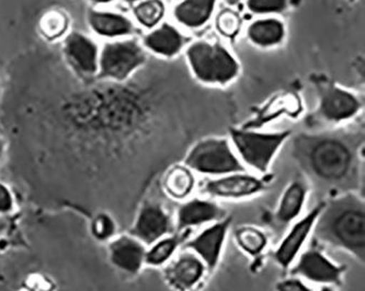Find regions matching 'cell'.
<instances>
[{"mask_svg": "<svg viewBox=\"0 0 365 291\" xmlns=\"http://www.w3.org/2000/svg\"><path fill=\"white\" fill-rule=\"evenodd\" d=\"M175 232V221L160 201L146 199L140 203L130 233L146 246Z\"/></svg>", "mask_w": 365, "mask_h": 291, "instance_id": "9c48e42d", "label": "cell"}, {"mask_svg": "<svg viewBox=\"0 0 365 291\" xmlns=\"http://www.w3.org/2000/svg\"><path fill=\"white\" fill-rule=\"evenodd\" d=\"M89 22L97 33L103 36H118L132 31V24L120 14L91 12Z\"/></svg>", "mask_w": 365, "mask_h": 291, "instance_id": "7402d4cb", "label": "cell"}, {"mask_svg": "<svg viewBox=\"0 0 365 291\" xmlns=\"http://www.w3.org/2000/svg\"><path fill=\"white\" fill-rule=\"evenodd\" d=\"M162 187L169 199L181 203L195 192L197 187L195 172L187 166H171L163 179Z\"/></svg>", "mask_w": 365, "mask_h": 291, "instance_id": "ac0fdd59", "label": "cell"}, {"mask_svg": "<svg viewBox=\"0 0 365 291\" xmlns=\"http://www.w3.org/2000/svg\"><path fill=\"white\" fill-rule=\"evenodd\" d=\"M289 135V130L270 134L247 129L230 130L232 142L242 159L240 162L259 176L268 174L273 158Z\"/></svg>", "mask_w": 365, "mask_h": 291, "instance_id": "5b68a950", "label": "cell"}, {"mask_svg": "<svg viewBox=\"0 0 365 291\" xmlns=\"http://www.w3.org/2000/svg\"><path fill=\"white\" fill-rule=\"evenodd\" d=\"M187 57L201 80L226 83L237 74L238 66L225 48L218 44L197 42L190 46Z\"/></svg>", "mask_w": 365, "mask_h": 291, "instance_id": "ba28073f", "label": "cell"}, {"mask_svg": "<svg viewBox=\"0 0 365 291\" xmlns=\"http://www.w3.org/2000/svg\"><path fill=\"white\" fill-rule=\"evenodd\" d=\"M164 4L160 0H148L136 7L135 16L144 26H154L164 14Z\"/></svg>", "mask_w": 365, "mask_h": 291, "instance_id": "484cf974", "label": "cell"}, {"mask_svg": "<svg viewBox=\"0 0 365 291\" xmlns=\"http://www.w3.org/2000/svg\"><path fill=\"white\" fill-rule=\"evenodd\" d=\"M145 60L142 48L133 41L106 46L101 56V76L124 79Z\"/></svg>", "mask_w": 365, "mask_h": 291, "instance_id": "5bb4252c", "label": "cell"}, {"mask_svg": "<svg viewBox=\"0 0 365 291\" xmlns=\"http://www.w3.org/2000/svg\"><path fill=\"white\" fill-rule=\"evenodd\" d=\"M66 54L71 64L83 74L97 70V48L83 34L73 33L67 38Z\"/></svg>", "mask_w": 365, "mask_h": 291, "instance_id": "d6986e66", "label": "cell"}, {"mask_svg": "<svg viewBox=\"0 0 365 291\" xmlns=\"http://www.w3.org/2000/svg\"><path fill=\"white\" fill-rule=\"evenodd\" d=\"M271 179L247 172H236L220 178L204 180L200 184V192L209 199L223 201H244L252 199L270 189Z\"/></svg>", "mask_w": 365, "mask_h": 291, "instance_id": "52a82bcc", "label": "cell"}, {"mask_svg": "<svg viewBox=\"0 0 365 291\" xmlns=\"http://www.w3.org/2000/svg\"><path fill=\"white\" fill-rule=\"evenodd\" d=\"M274 288L275 291H314L309 282L293 275L279 280Z\"/></svg>", "mask_w": 365, "mask_h": 291, "instance_id": "f546056e", "label": "cell"}, {"mask_svg": "<svg viewBox=\"0 0 365 291\" xmlns=\"http://www.w3.org/2000/svg\"><path fill=\"white\" fill-rule=\"evenodd\" d=\"M145 44L159 54L170 56L180 50L182 38L173 26L164 24L146 38Z\"/></svg>", "mask_w": 365, "mask_h": 291, "instance_id": "cb8c5ba5", "label": "cell"}, {"mask_svg": "<svg viewBox=\"0 0 365 291\" xmlns=\"http://www.w3.org/2000/svg\"><path fill=\"white\" fill-rule=\"evenodd\" d=\"M314 241L365 260V203L360 192L328 197L314 227Z\"/></svg>", "mask_w": 365, "mask_h": 291, "instance_id": "3957f363", "label": "cell"}, {"mask_svg": "<svg viewBox=\"0 0 365 291\" xmlns=\"http://www.w3.org/2000/svg\"><path fill=\"white\" fill-rule=\"evenodd\" d=\"M128 1H134V0H128Z\"/></svg>", "mask_w": 365, "mask_h": 291, "instance_id": "74e56055", "label": "cell"}, {"mask_svg": "<svg viewBox=\"0 0 365 291\" xmlns=\"http://www.w3.org/2000/svg\"><path fill=\"white\" fill-rule=\"evenodd\" d=\"M146 245L133 236L121 235L114 238L108 246L109 263L128 276L140 274L146 263Z\"/></svg>", "mask_w": 365, "mask_h": 291, "instance_id": "9a60e30c", "label": "cell"}, {"mask_svg": "<svg viewBox=\"0 0 365 291\" xmlns=\"http://www.w3.org/2000/svg\"><path fill=\"white\" fill-rule=\"evenodd\" d=\"M185 166L193 172L211 178L247 171L227 140L220 138H209L197 142L185 157Z\"/></svg>", "mask_w": 365, "mask_h": 291, "instance_id": "277c9868", "label": "cell"}, {"mask_svg": "<svg viewBox=\"0 0 365 291\" xmlns=\"http://www.w3.org/2000/svg\"><path fill=\"white\" fill-rule=\"evenodd\" d=\"M248 34L258 46H269L282 40L284 30L282 23L277 20H261L250 26Z\"/></svg>", "mask_w": 365, "mask_h": 291, "instance_id": "d4e9b609", "label": "cell"}, {"mask_svg": "<svg viewBox=\"0 0 365 291\" xmlns=\"http://www.w3.org/2000/svg\"><path fill=\"white\" fill-rule=\"evenodd\" d=\"M240 20L232 10H225L217 18V28L225 36H234L240 30Z\"/></svg>", "mask_w": 365, "mask_h": 291, "instance_id": "f1b7e54d", "label": "cell"}, {"mask_svg": "<svg viewBox=\"0 0 365 291\" xmlns=\"http://www.w3.org/2000/svg\"><path fill=\"white\" fill-rule=\"evenodd\" d=\"M232 223V218L227 216L222 221L205 226L195 237L183 242V249L192 251L201 258L209 276L220 265Z\"/></svg>", "mask_w": 365, "mask_h": 291, "instance_id": "30bf717a", "label": "cell"}, {"mask_svg": "<svg viewBox=\"0 0 365 291\" xmlns=\"http://www.w3.org/2000/svg\"><path fill=\"white\" fill-rule=\"evenodd\" d=\"M1 156H3V142L0 140V159H1Z\"/></svg>", "mask_w": 365, "mask_h": 291, "instance_id": "8d00e7d4", "label": "cell"}, {"mask_svg": "<svg viewBox=\"0 0 365 291\" xmlns=\"http://www.w3.org/2000/svg\"><path fill=\"white\" fill-rule=\"evenodd\" d=\"M95 3H109L111 0H93Z\"/></svg>", "mask_w": 365, "mask_h": 291, "instance_id": "d590c367", "label": "cell"}, {"mask_svg": "<svg viewBox=\"0 0 365 291\" xmlns=\"http://www.w3.org/2000/svg\"><path fill=\"white\" fill-rule=\"evenodd\" d=\"M85 226L75 236L67 258H58L56 270L52 264L44 270L43 253L36 251L24 229L7 245L0 249V291H98V265L100 251L91 242L81 260L79 256L93 237L83 246L75 265L69 262L73 245Z\"/></svg>", "mask_w": 365, "mask_h": 291, "instance_id": "6da1fadb", "label": "cell"}, {"mask_svg": "<svg viewBox=\"0 0 365 291\" xmlns=\"http://www.w3.org/2000/svg\"><path fill=\"white\" fill-rule=\"evenodd\" d=\"M14 209V197L9 189L0 183V213L8 215Z\"/></svg>", "mask_w": 365, "mask_h": 291, "instance_id": "d6a6232c", "label": "cell"}, {"mask_svg": "<svg viewBox=\"0 0 365 291\" xmlns=\"http://www.w3.org/2000/svg\"><path fill=\"white\" fill-rule=\"evenodd\" d=\"M41 30L48 38H60L67 28V18L60 11H50L41 20Z\"/></svg>", "mask_w": 365, "mask_h": 291, "instance_id": "83f0119b", "label": "cell"}, {"mask_svg": "<svg viewBox=\"0 0 365 291\" xmlns=\"http://www.w3.org/2000/svg\"><path fill=\"white\" fill-rule=\"evenodd\" d=\"M91 221H93L89 226V230H91L93 237L98 241H106V240L111 239L115 235L118 223L111 216L107 215V213H98Z\"/></svg>", "mask_w": 365, "mask_h": 291, "instance_id": "4316f807", "label": "cell"}, {"mask_svg": "<svg viewBox=\"0 0 365 291\" xmlns=\"http://www.w3.org/2000/svg\"><path fill=\"white\" fill-rule=\"evenodd\" d=\"M227 211L214 199L190 197L179 203L176 211L175 232H190L227 217Z\"/></svg>", "mask_w": 365, "mask_h": 291, "instance_id": "4fadbf2b", "label": "cell"}, {"mask_svg": "<svg viewBox=\"0 0 365 291\" xmlns=\"http://www.w3.org/2000/svg\"><path fill=\"white\" fill-rule=\"evenodd\" d=\"M346 270V264L334 262L315 242V244H312L299 253L294 263L289 268V273L309 285L340 288L344 285Z\"/></svg>", "mask_w": 365, "mask_h": 291, "instance_id": "8992f818", "label": "cell"}, {"mask_svg": "<svg viewBox=\"0 0 365 291\" xmlns=\"http://www.w3.org/2000/svg\"><path fill=\"white\" fill-rule=\"evenodd\" d=\"M248 7L258 14L280 12L285 8V0H248Z\"/></svg>", "mask_w": 365, "mask_h": 291, "instance_id": "4dcf8cb0", "label": "cell"}, {"mask_svg": "<svg viewBox=\"0 0 365 291\" xmlns=\"http://www.w3.org/2000/svg\"><path fill=\"white\" fill-rule=\"evenodd\" d=\"M215 0H185L176 8L177 19L187 26H200L209 19Z\"/></svg>", "mask_w": 365, "mask_h": 291, "instance_id": "603a6c76", "label": "cell"}, {"mask_svg": "<svg viewBox=\"0 0 365 291\" xmlns=\"http://www.w3.org/2000/svg\"><path fill=\"white\" fill-rule=\"evenodd\" d=\"M18 219L0 213V248L5 246L14 236L17 228Z\"/></svg>", "mask_w": 365, "mask_h": 291, "instance_id": "1f68e13d", "label": "cell"}, {"mask_svg": "<svg viewBox=\"0 0 365 291\" xmlns=\"http://www.w3.org/2000/svg\"><path fill=\"white\" fill-rule=\"evenodd\" d=\"M189 232H173L150 245L146 252L145 263L150 268H164L178 253L180 246L187 240Z\"/></svg>", "mask_w": 365, "mask_h": 291, "instance_id": "44dd1931", "label": "cell"}, {"mask_svg": "<svg viewBox=\"0 0 365 291\" xmlns=\"http://www.w3.org/2000/svg\"><path fill=\"white\" fill-rule=\"evenodd\" d=\"M318 291H338V289L332 286H322Z\"/></svg>", "mask_w": 365, "mask_h": 291, "instance_id": "836d02e7", "label": "cell"}, {"mask_svg": "<svg viewBox=\"0 0 365 291\" xmlns=\"http://www.w3.org/2000/svg\"><path fill=\"white\" fill-rule=\"evenodd\" d=\"M311 189V184L304 176L293 179L285 186L273 213V221L277 227L284 229L303 215Z\"/></svg>", "mask_w": 365, "mask_h": 291, "instance_id": "2e32d148", "label": "cell"}, {"mask_svg": "<svg viewBox=\"0 0 365 291\" xmlns=\"http://www.w3.org/2000/svg\"><path fill=\"white\" fill-rule=\"evenodd\" d=\"M294 156L304 178L328 197L361 193L362 170L356 144L334 136L301 137L295 142Z\"/></svg>", "mask_w": 365, "mask_h": 291, "instance_id": "7a4b0ae2", "label": "cell"}, {"mask_svg": "<svg viewBox=\"0 0 365 291\" xmlns=\"http://www.w3.org/2000/svg\"><path fill=\"white\" fill-rule=\"evenodd\" d=\"M238 249L252 258H260L269 248L270 240L264 230L252 225H242L232 232Z\"/></svg>", "mask_w": 365, "mask_h": 291, "instance_id": "ffe728a7", "label": "cell"}, {"mask_svg": "<svg viewBox=\"0 0 365 291\" xmlns=\"http://www.w3.org/2000/svg\"><path fill=\"white\" fill-rule=\"evenodd\" d=\"M359 107V101L354 95L331 87L324 93L319 113L327 121L340 122L354 115Z\"/></svg>", "mask_w": 365, "mask_h": 291, "instance_id": "e0dca14e", "label": "cell"}, {"mask_svg": "<svg viewBox=\"0 0 365 291\" xmlns=\"http://www.w3.org/2000/svg\"><path fill=\"white\" fill-rule=\"evenodd\" d=\"M228 4H230V5H235V4H237L240 0H226Z\"/></svg>", "mask_w": 365, "mask_h": 291, "instance_id": "e575fe53", "label": "cell"}, {"mask_svg": "<svg viewBox=\"0 0 365 291\" xmlns=\"http://www.w3.org/2000/svg\"><path fill=\"white\" fill-rule=\"evenodd\" d=\"M325 201H319L309 211L303 213L294 223L289 226L284 237L272 253V258L281 270H289L294 263L309 238L313 235L314 227L320 211L323 209Z\"/></svg>", "mask_w": 365, "mask_h": 291, "instance_id": "8fae6325", "label": "cell"}, {"mask_svg": "<svg viewBox=\"0 0 365 291\" xmlns=\"http://www.w3.org/2000/svg\"><path fill=\"white\" fill-rule=\"evenodd\" d=\"M209 276L207 266L192 251L183 249L163 268L165 282L173 291H195Z\"/></svg>", "mask_w": 365, "mask_h": 291, "instance_id": "7c38bea8", "label": "cell"}]
</instances>
